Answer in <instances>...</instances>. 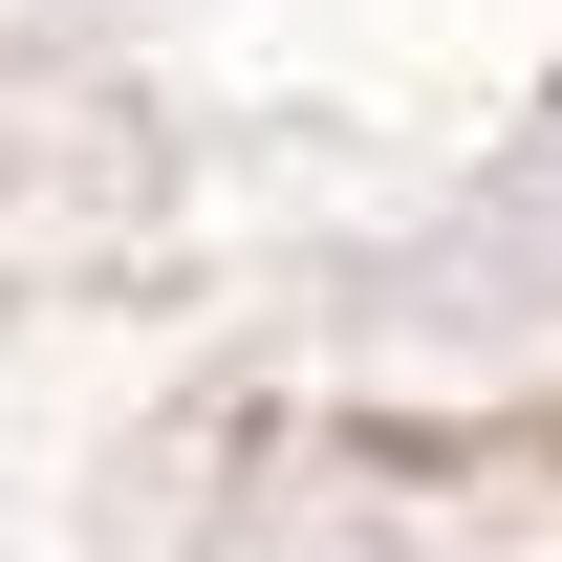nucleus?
Here are the masks:
<instances>
[]
</instances>
